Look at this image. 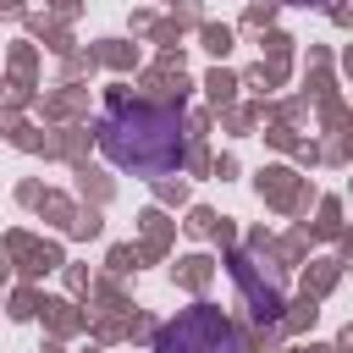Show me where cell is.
<instances>
[{"mask_svg": "<svg viewBox=\"0 0 353 353\" xmlns=\"http://www.w3.org/2000/svg\"><path fill=\"white\" fill-rule=\"evenodd\" d=\"M99 149L110 154V165L138 171V176H171L188 154L182 138V116L171 105H110L99 116Z\"/></svg>", "mask_w": 353, "mask_h": 353, "instance_id": "cell-1", "label": "cell"}, {"mask_svg": "<svg viewBox=\"0 0 353 353\" xmlns=\"http://www.w3.org/2000/svg\"><path fill=\"white\" fill-rule=\"evenodd\" d=\"M154 353H243V336H237V325L221 309L193 303V309H182L176 320L160 325Z\"/></svg>", "mask_w": 353, "mask_h": 353, "instance_id": "cell-2", "label": "cell"}]
</instances>
